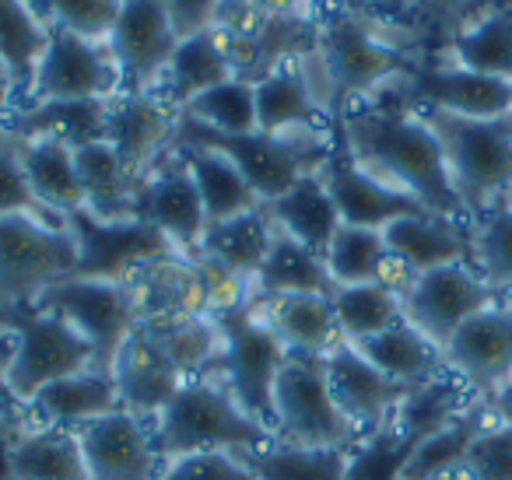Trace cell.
Wrapping results in <instances>:
<instances>
[{
  "instance_id": "cell-1",
  "label": "cell",
  "mask_w": 512,
  "mask_h": 480,
  "mask_svg": "<svg viewBox=\"0 0 512 480\" xmlns=\"http://www.w3.org/2000/svg\"><path fill=\"white\" fill-rule=\"evenodd\" d=\"M330 123L365 172L411 193L425 204V211L439 218L470 221L453 190L439 137L418 109L404 106L390 92H379L376 99L351 106L348 113L330 116Z\"/></svg>"
},
{
  "instance_id": "cell-2",
  "label": "cell",
  "mask_w": 512,
  "mask_h": 480,
  "mask_svg": "<svg viewBox=\"0 0 512 480\" xmlns=\"http://www.w3.org/2000/svg\"><path fill=\"white\" fill-rule=\"evenodd\" d=\"M390 29L362 4H341V8L316 11V64L327 81V109L330 116L348 113L351 106L376 99L393 81L407 78L421 57L411 43H400Z\"/></svg>"
},
{
  "instance_id": "cell-3",
  "label": "cell",
  "mask_w": 512,
  "mask_h": 480,
  "mask_svg": "<svg viewBox=\"0 0 512 480\" xmlns=\"http://www.w3.org/2000/svg\"><path fill=\"white\" fill-rule=\"evenodd\" d=\"M151 442L162 463H172L193 452L260 449V445L278 442V435L253 421L218 375L200 372L186 379L169 400V407L151 421Z\"/></svg>"
},
{
  "instance_id": "cell-4",
  "label": "cell",
  "mask_w": 512,
  "mask_h": 480,
  "mask_svg": "<svg viewBox=\"0 0 512 480\" xmlns=\"http://www.w3.org/2000/svg\"><path fill=\"white\" fill-rule=\"evenodd\" d=\"M169 148H207L225 155L235 169L246 176L260 204H271L281 193H288L302 176L320 172L330 155V127L302 130V134H221L204 123L179 116L176 134Z\"/></svg>"
},
{
  "instance_id": "cell-5",
  "label": "cell",
  "mask_w": 512,
  "mask_h": 480,
  "mask_svg": "<svg viewBox=\"0 0 512 480\" xmlns=\"http://www.w3.org/2000/svg\"><path fill=\"white\" fill-rule=\"evenodd\" d=\"M418 113L439 137L449 179L467 218L512 197V113L495 120H467L435 109Z\"/></svg>"
},
{
  "instance_id": "cell-6",
  "label": "cell",
  "mask_w": 512,
  "mask_h": 480,
  "mask_svg": "<svg viewBox=\"0 0 512 480\" xmlns=\"http://www.w3.org/2000/svg\"><path fill=\"white\" fill-rule=\"evenodd\" d=\"M211 319L221 330V351L207 372L221 375L235 403L253 421L274 431V382L288 358V347L264 323L253 295L214 309Z\"/></svg>"
},
{
  "instance_id": "cell-7",
  "label": "cell",
  "mask_w": 512,
  "mask_h": 480,
  "mask_svg": "<svg viewBox=\"0 0 512 480\" xmlns=\"http://www.w3.org/2000/svg\"><path fill=\"white\" fill-rule=\"evenodd\" d=\"M0 326L15 340V351H11L8 368L0 375V386L8 389L18 407H25L50 382L99 368L95 347L64 316L50 309L11 305V309H0Z\"/></svg>"
},
{
  "instance_id": "cell-8",
  "label": "cell",
  "mask_w": 512,
  "mask_h": 480,
  "mask_svg": "<svg viewBox=\"0 0 512 480\" xmlns=\"http://www.w3.org/2000/svg\"><path fill=\"white\" fill-rule=\"evenodd\" d=\"M274 435L299 449H351L362 431L341 414L323 354L288 351L274 382Z\"/></svg>"
},
{
  "instance_id": "cell-9",
  "label": "cell",
  "mask_w": 512,
  "mask_h": 480,
  "mask_svg": "<svg viewBox=\"0 0 512 480\" xmlns=\"http://www.w3.org/2000/svg\"><path fill=\"white\" fill-rule=\"evenodd\" d=\"M78 246L67 225L4 214L0 218V309L32 305L50 284L74 274Z\"/></svg>"
},
{
  "instance_id": "cell-10",
  "label": "cell",
  "mask_w": 512,
  "mask_h": 480,
  "mask_svg": "<svg viewBox=\"0 0 512 480\" xmlns=\"http://www.w3.org/2000/svg\"><path fill=\"white\" fill-rule=\"evenodd\" d=\"M64 225L78 246V263L71 277L134 281L141 270L183 256L155 225L141 218H102L81 204L78 211L64 214Z\"/></svg>"
},
{
  "instance_id": "cell-11",
  "label": "cell",
  "mask_w": 512,
  "mask_h": 480,
  "mask_svg": "<svg viewBox=\"0 0 512 480\" xmlns=\"http://www.w3.org/2000/svg\"><path fill=\"white\" fill-rule=\"evenodd\" d=\"M32 305L64 316L99 354V368H113L123 340L144 323L141 291L134 281H95V277H64L50 284Z\"/></svg>"
},
{
  "instance_id": "cell-12",
  "label": "cell",
  "mask_w": 512,
  "mask_h": 480,
  "mask_svg": "<svg viewBox=\"0 0 512 480\" xmlns=\"http://www.w3.org/2000/svg\"><path fill=\"white\" fill-rule=\"evenodd\" d=\"M502 291H495L488 281H481L470 263H449V267L428 270V274H414L411 281L400 288V302H404V319L418 326L432 344L446 347L449 337L477 316L488 305L502 302Z\"/></svg>"
},
{
  "instance_id": "cell-13",
  "label": "cell",
  "mask_w": 512,
  "mask_h": 480,
  "mask_svg": "<svg viewBox=\"0 0 512 480\" xmlns=\"http://www.w3.org/2000/svg\"><path fill=\"white\" fill-rule=\"evenodd\" d=\"M179 46L162 0H123L106 36V50L120 74V95H151Z\"/></svg>"
},
{
  "instance_id": "cell-14",
  "label": "cell",
  "mask_w": 512,
  "mask_h": 480,
  "mask_svg": "<svg viewBox=\"0 0 512 480\" xmlns=\"http://www.w3.org/2000/svg\"><path fill=\"white\" fill-rule=\"evenodd\" d=\"M386 92L411 109L467 116V120H495L512 113V81L467 71L449 60H421L407 78L393 81Z\"/></svg>"
},
{
  "instance_id": "cell-15",
  "label": "cell",
  "mask_w": 512,
  "mask_h": 480,
  "mask_svg": "<svg viewBox=\"0 0 512 480\" xmlns=\"http://www.w3.org/2000/svg\"><path fill=\"white\" fill-rule=\"evenodd\" d=\"M116 95H120V74L106 43L53 25L25 106L57 99H116Z\"/></svg>"
},
{
  "instance_id": "cell-16",
  "label": "cell",
  "mask_w": 512,
  "mask_h": 480,
  "mask_svg": "<svg viewBox=\"0 0 512 480\" xmlns=\"http://www.w3.org/2000/svg\"><path fill=\"white\" fill-rule=\"evenodd\" d=\"M446 368L474 393L491 403L512 379V295L470 316L442 347Z\"/></svg>"
},
{
  "instance_id": "cell-17",
  "label": "cell",
  "mask_w": 512,
  "mask_h": 480,
  "mask_svg": "<svg viewBox=\"0 0 512 480\" xmlns=\"http://www.w3.org/2000/svg\"><path fill=\"white\" fill-rule=\"evenodd\" d=\"M323 183H327L334 207L341 214V225H358V228H376L383 232L386 225L411 214H432L425 211L421 200H414L411 193L397 190V186L383 183L372 172H365L362 165L351 158V151L344 148L341 134L330 123V155L320 169Z\"/></svg>"
},
{
  "instance_id": "cell-18",
  "label": "cell",
  "mask_w": 512,
  "mask_h": 480,
  "mask_svg": "<svg viewBox=\"0 0 512 480\" xmlns=\"http://www.w3.org/2000/svg\"><path fill=\"white\" fill-rule=\"evenodd\" d=\"M134 218L155 225L179 253L193 260L200 239H204L207 214L204 204H200L197 183H193L190 169H186L176 151H165L162 162L141 179Z\"/></svg>"
},
{
  "instance_id": "cell-19",
  "label": "cell",
  "mask_w": 512,
  "mask_h": 480,
  "mask_svg": "<svg viewBox=\"0 0 512 480\" xmlns=\"http://www.w3.org/2000/svg\"><path fill=\"white\" fill-rule=\"evenodd\" d=\"M81 438V456L88 466V480H158L165 470L162 456L151 442V424L127 410H113L106 417L74 428Z\"/></svg>"
},
{
  "instance_id": "cell-20",
  "label": "cell",
  "mask_w": 512,
  "mask_h": 480,
  "mask_svg": "<svg viewBox=\"0 0 512 480\" xmlns=\"http://www.w3.org/2000/svg\"><path fill=\"white\" fill-rule=\"evenodd\" d=\"M323 361H327V382H330V393H334L337 407H341V414L348 417L362 435L383 428L414 389V386H404V382H393L390 375L379 372L351 340H337V344L323 354Z\"/></svg>"
},
{
  "instance_id": "cell-21",
  "label": "cell",
  "mask_w": 512,
  "mask_h": 480,
  "mask_svg": "<svg viewBox=\"0 0 512 480\" xmlns=\"http://www.w3.org/2000/svg\"><path fill=\"white\" fill-rule=\"evenodd\" d=\"M109 372H113L116 389H120V410L148 424L169 407V400L186 382V375L172 365V358L162 351V344L151 337L144 323L123 340Z\"/></svg>"
},
{
  "instance_id": "cell-22",
  "label": "cell",
  "mask_w": 512,
  "mask_h": 480,
  "mask_svg": "<svg viewBox=\"0 0 512 480\" xmlns=\"http://www.w3.org/2000/svg\"><path fill=\"white\" fill-rule=\"evenodd\" d=\"M179 113L162 102L155 92L151 95H116L109 102V120L106 137L102 141L113 144L120 162L134 179H144L158 162L165 158L176 134Z\"/></svg>"
},
{
  "instance_id": "cell-23",
  "label": "cell",
  "mask_w": 512,
  "mask_h": 480,
  "mask_svg": "<svg viewBox=\"0 0 512 480\" xmlns=\"http://www.w3.org/2000/svg\"><path fill=\"white\" fill-rule=\"evenodd\" d=\"M113 410H120V389L113 372L88 368L39 389L25 407H18V421L22 428H81Z\"/></svg>"
},
{
  "instance_id": "cell-24",
  "label": "cell",
  "mask_w": 512,
  "mask_h": 480,
  "mask_svg": "<svg viewBox=\"0 0 512 480\" xmlns=\"http://www.w3.org/2000/svg\"><path fill=\"white\" fill-rule=\"evenodd\" d=\"M256 130L264 134H302V130H327L330 113L316 95L306 67L299 60L274 67L260 81H253Z\"/></svg>"
},
{
  "instance_id": "cell-25",
  "label": "cell",
  "mask_w": 512,
  "mask_h": 480,
  "mask_svg": "<svg viewBox=\"0 0 512 480\" xmlns=\"http://www.w3.org/2000/svg\"><path fill=\"white\" fill-rule=\"evenodd\" d=\"M386 249L407 277L470 263V221L439 218V214H411L383 228Z\"/></svg>"
},
{
  "instance_id": "cell-26",
  "label": "cell",
  "mask_w": 512,
  "mask_h": 480,
  "mask_svg": "<svg viewBox=\"0 0 512 480\" xmlns=\"http://www.w3.org/2000/svg\"><path fill=\"white\" fill-rule=\"evenodd\" d=\"M274 232H278V228H274L267 207L260 204L256 211H246V214H239V218L211 221V225L204 228V239H200L193 260L211 263L221 274L235 277V281H242L249 288L256 270L264 267L267 253H271Z\"/></svg>"
},
{
  "instance_id": "cell-27",
  "label": "cell",
  "mask_w": 512,
  "mask_h": 480,
  "mask_svg": "<svg viewBox=\"0 0 512 480\" xmlns=\"http://www.w3.org/2000/svg\"><path fill=\"white\" fill-rule=\"evenodd\" d=\"M235 78L232 50L221 29H204L197 36L179 39L176 53H172L169 67H165L162 81H158L155 95L169 102L172 109H183L190 99L204 95L207 88L221 85V81Z\"/></svg>"
},
{
  "instance_id": "cell-28",
  "label": "cell",
  "mask_w": 512,
  "mask_h": 480,
  "mask_svg": "<svg viewBox=\"0 0 512 480\" xmlns=\"http://www.w3.org/2000/svg\"><path fill=\"white\" fill-rule=\"evenodd\" d=\"M109 102L113 99H57V102H36L22 106L0 123V134L29 141V137H57L71 148L92 144L106 137Z\"/></svg>"
},
{
  "instance_id": "cell-29",
  "label": "cell",
  "mask_w": 512,
  "mask_h": 480,
  "mask_svg": "<svg viewBox=\"0 0 512 480\" xmlns=\"http://www.w3.org/2000/svg\"><path fill=\"white\" fill-rule=\"evenodd\" d=\"M18 162H22L25 183H29L32 197L53 214H71L85 204L78 179V162H74V148L57 137H29L18 141Z\"/></svg>"
},
{
  "instance_id": "cell-30",
  "label": "cell",
  "mask_w": 512,
  "mask_h": 480,
  "mask_svg": "<svg viewBox=\"0 0 512 480\" xmlns=\"http://www.w3.org/2000/svg\"><path fill=\"white\" fill-rule=\"evenodd\" d=\"M256 309L264 316V323L278 333V340L288 351L299 354H327L337 344L341 330H337L334 305L327 295H274V298H256Z\"/></svg>"
},
{
  "instance_id": "cell-31",
  "label": "cell",
  "mask_w": 512,
  "mask_h": 480,
  "mask_svg": "<svg viewBox=\"0 0 512 480\" xmlns=\"http://www.w3.org/2000/svg\"><path fill=\"white\" fill-rule=\"evenodd\" d=\"M267 214H271L274 228L292 239H299L302 246H309L313 253H327L330 239L341 228V214L334 207V197H330L327 183H323L320 172H309L288 193H281L278 200L264 204Z\"/></svg>"
},
{
  "instance_id": "cell-32",
  "label": "cell",
  "mask_w": 512,
  "mask_h": 480,
  "mask_svg": "<svg viewBox=\"0 0 512 480\" xmlns=\"http://www.w3.org/2000/svg\"><path fill=\"white\" fill-rule=\"evenodd\" d=\"M337 284L330 277L327 263L320 253L302 246L299 239L285 232H274L271 253L264 267L256 270L249 295L253 298H274V295H334Z\"/></svg>"
},
{
  "instance_id": "cell-33",
  "label": "cell",
  "mask_w": 512,
  "mask_h": 480,
  "mask_svg": "<svg viewBox=\"0 0 512 480\" xmlns=\"http://www.w3.org/2000/svg\"><path fill=\"white\" fill-rule=\"evenodd\" d=\"M358 351L372 361L383 375H390L393 382L404 386H425L435 375L446 372V358L442 347L432 344L418 326H411L407 319H400L397 326L376 333L369 340H358Z\"/></svg>"
},
{
  "instance_id": "cell-34",
  "label": "cell",
  "mask_w": 512,
  "mask_h": 480,
  "mask_svg": "<svg viewBox=\"0 0 512 480\" xmlns=\"http://www.w3.org/2000/svg\"><path fill=\"white\" fill-rule=\"evenodd\" d=\"M330 277L337 288L348 284H372V281H390L397 288H404L411 277L393 263L390 249H386L383 232L376 228H358V225H341L330 239L327 253H323Z\"/></svg>"
},
{
  "instance_id": "cell-35",
  "label": "cell",
  "mask_w": 512,
  "mask_h": 480,
  "mask_svg": "<svg viewBox=\"0 0 512 480\" xmlns=\"http://www.w3.org/2000/svg\"><path fill=\"white\" fill-rule=\"evenodd\" d=\"M495 421L488 403L474 400L453 424H446L442 431L428 435L418 449L411 452L400 480H460L463 459H467L470 445L477 442L488 424Z\"/></svg>"
},
{
  "instance_id": "cell-36",
  "label": "cell",
  "mask_w": 512,
  "mask_h": 480,
  "mask_svg": "<svg viewBox=\"0 0 512 480\" xmlns=\"http://www.w3.org/2000/svg\"><path fill=\"white\" fill-rule=\"evenodd\" d=\"M74 162H78V179L88 211L102 214V218H134L141 179L130 176L127 165L113 151V144H81V148H74Z\"/></svg>"
},
{
  "instance_id": "cell-37",
  "label": "cell",
  "mask_w": 512,
  "mask_h": 480,
  "mask_svg": "<svg viewBox=\"0 0 512 480\" xmlns=\"http://www.w3.org/2000/svg\"><path fill=\"white\" fill-rule=\"evenodd\" d=\"M169 151H176L186 169H190L200 193V204H204L207 225L211 221L239 218V214L260 207V197L253 193V186L246 183V176L225 155L207 148H169Z\"/></svg>"
},
{
  "instance_id": "cell-38",
  "label": "cell",
  "mask_w": 512,
  "mask_h": 480,
  "mask_svg": "<svg viewBox=\"0 0 512 480\" xmlns=\"http://www.w3.org/2000/svg\"><path fill=\"white\" fill-rule=\"evenodd\" d=\"M435 60H449L456 67H467V71L512 81V8L491 4Z\"/></svg>"
},
{
  "instance_id": "cell-39",
  "label": "cell",
  "mask_w": 512,
  "mask_h": 480,
  "mask_svg": "<svg viewBox=\"0 0 512 480\" xmlns=\"http://www.w3.org/2000/svg\"><path fill=\"white\" fill-rule=\"evenodd\" d=\"M11 456L18 480H88L81 438L74 428H22L18 421Z\"/></svg>"
},
{
  "instance_id": "cell-40",
  "label": "cell",
  "mask_w": 512,
  "mask_h": 480,
  "mask_svg": "<svg viewBox=\"0 0 512 480\" xmlns=\"http://www.w3.org/2000/svg\"><path fill=\"white\" fill-rule=\"evenodd\" d=\"M46 43L50 25L36 15L29 0H0V60L8 64L15 81V109H22L29 99Z\"/></svg>"
},
{
  "instance_id": "cell-41",
  "label": "cell",
  "mask_w": 512,
  "mask_h": 480,
  "mask_svg": "<svg viewBox=\"0 0 512 480\" xmlns=\"http://www.w3.org/2000/svg\"><path fill=\"white\" fill-rule=\"evenodd\" d=\"M337 316V330L344 340L358 344L376 333L390 330L404 319V302H400V288L390 281H372V284H348L330 295Z\"/></svg>"
},
{
  "instance_id": "cell-42",
  "label": "cell",
  "mask_w": 512,
  "mask_h": 480,
  "mask_svg": "<svg viewBox=\"0 0 512 480\" xmlns=\"http://www.w3.org/2000/svg\"><path fill=\"white\" fill-rule=\"evenodd\" d=\"M235 456L256 480H344L348 473V449H299L271 442L260 449H239Z\"/></svg>"
},
{
  "instance_id": "cell-43",
  "label": "cell",
  "mask_w": 512,
  "mask_h": 480,
  "mask_svg": "<svg viewBox=\"0 0 512 480\" xmlns=\"http://www.w3.org/2000/svg\"><path fill=\"white\" fill-rule=\"evenodd\" d=\"M470 267L495 291L512 295V197L470 218Z\"/></svg>"
},
{
  "instance_id": "cell-44",
  "label": "cell",
  "mask_w": 512,
  "mask_h": 480,
  "mask_svg": "<svg viewBox=\"0 0 512 480\" xmlns=\"http://www.w3.org/2000/svg\"><path fill=\"white\" fill-rule=\"evenodd\" d=\"M151 337L162 344V351L172 358V365L193 379V375L207 372L221 351V330L211 319V312L200 316H179V319H158V323H144Z\"/></svg>"
},
{
  "instance_id": "cell-45",
  "label": "cell",
  "mask_w": 512,
  "mask_h": 480,
  "mask_svg": "<svg viewBox=\"0 0 512 480\" xmlns=\"http://www.w3.org/2000/svg\"><path fill=\"white\" fill-rule=\"evenodd\" d=\"M488 8L491 0H414L404 29L411 32L414 43L425 46V57L421 60H435Z\"/></svg>"
},
{
  "instance_id": "cell-46",
  "label": "cell",
  "mask_w": 512,
  "mask_h": 480,
  "mask_svg": "<svg viewBox=\"0 0 512 480\" xmlns=\"http://www.w3.org/2000/svg\"><path fill=\"white\" fill-rule=\"evenodd\" d=\"M179 116L204 123L221 134H253L256 130V99H253V81L246 78H228L221 85L207 88L204 95L190 99Z\"/></svg>"
},
{
  "instance_id": "cell-47",
  "label": "cell",
  "mask_w": 512,
  "mask_h": 480,
  "mask_svg": "<svg viewBox=\"0 0 512 480\" xmlns=\"http://www.w3.org/2000/svg\"><path fill=\"white\" fill-rule=\"evenodd\" d=\"M29 4L50 29L57 25L95 43H106L123 0H29Z\"/></svg>"
},
{
  "instance_id": "cell-48",
  "label": "cell",
  "mask_w": 512,
  "mask_h": 480,
  "mask_svg": "<svg viewBox=\"0 0 512 480\" xmlns=\"http://www.w3.org/2000/svg\"><path fill=\"white\" fill-rule=\"evenodd\" d=\"M4 214H32V218L64 225V218L46 211L36 197H32L29 183H25L22 162H18V141L8 134H0V218Z\"/></svg>"
},
{
  "instance_id": "cell-49",
  "label": "cell",
  "mask_w": 512,
  "mask_h": 480,
  "mask_svg": "<svg viewBox=\"0 0 512 480\" xmlns=\"http://www.w3.org/2000/svg\"><path fill=\"white\" fill-rule=\"evenodd\" d=\"M460 480H512V428L491 421L470 445Z\"/></svg>"
},
{
  "instance_id": "cell-50",
  "label": "cell",
  "mask_w": 512,
  "mask_h": 480,
  "mask_svg": "<svg viewBox=\"0 0 512 480\" xmlns=\"http://www.w3.org/2000/svg\"><path fill=\"white\" fill-rule=\"evenodd\" d=\"M158 480H256V477L246 470V463L235 452L214 449V452H193V456L172 459V463H165Z\"/></svg>"
},
{
  "instance_id": "cell-51",
  "label": "cell",
  "mask_w": 512,
  "mask_h": 480,
  "mask_svg": "<svg viewBox=\"0 0 512 480\" xmlns=\"http://www.w3.org/2000/svg\"><path fill=\"white\" fill-rule=\"evenodd\" d=\"M169 11L172 25H176L179 39L197 36L204 29H214V15H218L221 0H162Z\"/></svg>"
},
{
  "instance_id": "cell-52",
  "label": "cell",
  "mask_w": 512,
  "mask_h": 480,
  "mask_svg": "<svg viewBox=\"0 0 512 480\" xmlns=\"http://www.w3.org/2000/svg\"><path fill=\"white\" fill-rule=\"evenodd\" d=\"M411 4L414 0H362V8L369 11V15H376L379 22H386V25H400V29L407 25Z\"/></svg>"
},
{
  "instance_id": "cell-53",
  "label": "cell",
  "mask_w": 512,
  "mask_h": 480,
  "mask_svg": "<svg viewBox=\"0 0 512 480\" xmlns=\"http://www.w3.org/2000/svg\"><path fill=\"white\" fill-rule=\"evenodd\" d=\"M15 431H18V414L8 417V421L0 424V480H18L15 456H11V445H15Z\"/></svg>"
},
{
  "instance_id": "cell-54",
  "label": "cell",
  "mask_w": 512,
  "mask_h": 480,
  "mask_svg": "<svg viewBox=\"0 0 512 480\" xmlns=\"http://www.w3.org/2000/svg\"><path fill=\"white\" fill-rule=\"evenodd\" d=\"M15 113V81H11L8 64L0 60V123Z\"/></svg>"
},
{
  "instance_id": "cell-55",
  "label": "cell",
  "mask_w": 512,
  "mask_h": 480,
  "mask_svg": "<svg viewBox=\"0 0 512 480\" xmlns=\"http://www.w3.org/2000/svg\"><path fill=\"white\" fill-rule=\"evenodd\" d=\"M488 407H491V414H495V421H498V424H505V428H512V379L505 382L502 389H498L495 400H491Z\"/></svg>"
},
{
  "instance_id": "cell-56",
  "label": "cell",
  "mask_w": 512,
  "mask_h": 480,
  "mask_svg": "<svg viewBox=\"0 0 512 480\" xmlns=\"http://www.w3.org/2000/svg\"><path fill=\"white\" fill-rule=\"evenodd\" d=\"M256 8L264 11V15H274V11H292V8H302L306 0H253ZM309 8V4H306Z\"/></svg>"
},
{
  "instance_id": "cell-57",
  "label": "cell",
  "mask_w": 512,
  "mask_h": 480,
  "mask_svg": "<svg viewBox=\"0 0 512 480\" xmlns=\"http://www.w3.org/2000/svg\"><path fill=\"white\" fill-rule=\"evenodd\" d=\"M11 351H15V340H11V333L0 326V375H4V368H8Z\"/></svg>"
},
{
  "instance_id": "cell-58",
  "label": "cell",
  "mask_w": 512,
  "mask_h": 480,
  "mask_svg": "<svg viewBox=\"0 0 512 480\" xmlns=\"http://www.w3.org/2000/svg\"><path fill=\"white\" fill-rule=\"evenodd\" d=\"M313 11H327V8H341V4H362V0H306Z\"/></svg>"
},
{
  "instance_id": "cell-59",
  "label": "cell",
  "mask_w": 512,
  "mask_h": 480,
  "mask_svg": "<svg viewBox=\"0 0 512 480\" xmlns=\"http://www.w3.org/2000/svg\"><path fill=\"white\" fill-rule=\"evenodd\" d=\"M8 417H15V414H11V410H4V407H0V424L8 421Z\"/></svg>"
},
{
  "instance_id": "cell-60",
  "label": "cell",
  "mask_w": 512,
  "mask_h": 480,
  "mask_svg": "<svg viewBox=\"0 0 512 480\" xmlns=\"http://www.w3.org/2000/svg\"><path fill=\"white\" fill-rule=\"evenodd\" d=\"M491 4H505V8H512V0H491Z\"/></svg>"
}]
</instances>
